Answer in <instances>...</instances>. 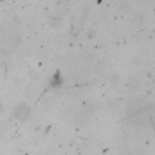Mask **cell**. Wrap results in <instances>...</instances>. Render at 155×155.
<instances>
[{
	"instance_id": "1",
	"label": "cell",
	"mask_w": 155,
	"mask_h": 155,
	"mask_svg": "<svg viewBox=\"0 0 155 155\" xmlns=\"http://www.w3.org/2000/svg\"><path fill=\"white\" fill-rule=\"evenodd\" d=\"M13 115L16 119L21 120V121H24L29 115H30V108L27 105V104H18L15 109H13Z\"/></svg>"
}]
</instances>
